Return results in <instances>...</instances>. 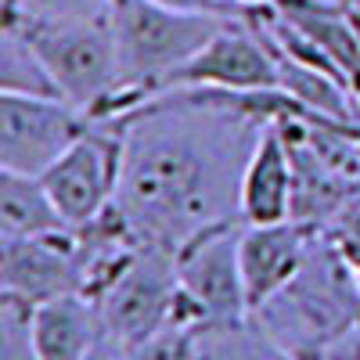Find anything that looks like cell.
Segmentation results:
<instances>
[{
    "label": "cell",
    "instance_id": "6da1fadb",
    "mask_svg": "<svg viewBox=\"0 0 360 360\" xmlns=\"http://www.w3.org/2000/svg\"><path fill=\"white\" fill-rule=\"evenodd\" d=\"M299 108L285 90H169L127 112L115 205L141 245L176 252L242 220V173L259 134Z\"/></svg>",
    "mask_w": 360,
    "mask_h": 360
},
{
    "label": "cell",
    "instance_id": "7a4b0ae2",
    "mask_svg": "<svg viewBox=\"0 0 360 360\" xmlns=\"http://www.w3.org/2000/svg\"><path fill=\"white\" fill-rule=\"evenodd\" d=\"M252 317L299 360H321L360 328V270L317 231L303 270Z\"/></svg>",
    "mask_w": 360,
    "mask_h": 360
},
{
    "label": "cell",
    "instance_id": "3957f363",
    "mask_svg": "<svg viewBox=\"0 0 360 360\" xmlns=\"http://www.w3.org/2000/svg\"><path fill=\"white\" fill-rule=\"evenodd\" d=\"M108 22L119 54V94L98 119H123L134 112L148 90L198 54L231 18L173 11L152 0H112Z\"/></svg>",
    "mask_w": 360,
    "mask_h": 360
},
{
    "label": "cell",
    "instance_id": "277c9868",
    "mask_svg": "<svg viewBox=\"0 0 360 360\" xmlns=\"http://www.w3.org/2000/svg\"><path fill=\"white\" fill-rule=\"evenodd\" d=\"M4 25L22 29L37 47L58 94L90 119H98L119 94V54L108 18H11Z\"/></svg>",
    "mask_w": 360,
    "mask_h": 360
},
{
    "label": "cell",
    "instance_id": "5b68a950",
    "mask_svg": "<svg viewBox=\"0 0 360 360\" xmlns=\"http://www.w3.org/2000/svg\"><path fill=\"white\" fill-rule=\"evenodd\" d=\"M238 242H242V220L202 231L184 249H176L180 299L173 324H188L198 335H205L213 328L252 317Z\"/></svg>",
    "mask_w": 360,
    "mask_h": 360
},
{
    "label": "cell",
    "instance_id": "8992f818",
    "mask_svg": "<svg viewBox=\"0 0 360 360\" xmlns=\"http://www.w3.org/2000/svg\"><path fill=\"white\" fill-rule=\"evenodd\" d=\"M123 159H127V127L123 119H94L69 152L51 162L40 180L65 217L69 227H83L119 195V180H123Z\"/></svg>",
    "mask_w": 360,
    "mask_h": 360
},
{
    "label": "cell",
    "instance_id": "52a82bcc",
    "mask_svg": "<svg viewBox=\"0 0 360 360\" xmlns=\"http://www.w3.org/2000/svg\"><path fill=\"white\" fill-rule=\"evenodd\" d=\"M169 90H281L278 54L249 15H238L198 54L159 79L137 105Z\"/></svg>",
    "mask_w": 360,
    "mask_h": 360
},
{
    "label": "cell",
    "instance_id": "ba28073f",
    "mask_svg": "<svg viewBox=\"0 0 360 360\" xmlns=\"http://www.w3.org/2000/svg\"><path fill=\"white\" fill-rule=\"evenodd\" d=\"M180 278H176V252L159 245H141L137 256L123 266L105 295L98 299L105 335L123 342L127 349L152 339L176 317Z\"/></svg>",
    "mask_w": 360,
    "mask_h": 360
},
{
    "label": "cell",
    "instance_id": "9c48e42d",
    "mask_svg": "<svg viewBox=\"0 0 360 360\" xmlns=\"http://www.w3.org/2000/svg\"><path fill=\"white\" fill-rule=\"evenodd\" d=\"M94 127V119L62 98L0 94V169L40 176Z\"/></svg>",
    "mask_w": 360,
    "mask_h": 360
},
{
    "label": "cell",
    "instance_id": "30bf717a",
    "mask_svg": "<svg viewBox=\"0 0 360 360\" xmlns=\"http://www.w3.org/2000/svg\"><path fill=\"white\" fill-rule=\"evenodd\" d=\"M79 288L83 266L72 231L47 238H0V295L40 307Z\"/></svg>",
    "mask_w": 360,
    "mask_h": 360
},
{
    "label": "cell",
    "instance_id": "8fae6325",
    "mask_svg": "<svg viewBox=\"0 0 360 360\" xmlns=\"http://www.w3.org/2000/svg\"><path fill=\"white\" fill-rule=\"evenodd\" d=\"M317 227H307L299 220H281V224H242V278H245V295L252 314L270 303L299 270H303L310 249H314Z\"/></svg>",
    "mask_w": 360,
    "mask_h": 360
},
{
    "label": "cell",
    "instance_id": "7c38bea8",
    "mask_svg": "<svg viewBox=\"0 0 360 360\" xmlns=\"http://www.w3.org/2000/svg\"><path fill=\"white\" fill-rule=\"evenodd\" d=\"M292 198H295V169L292 152L278 123H270L242 173V195H238V217L242 224H281L292 220Z\"/></svg>",
    "mask_w": 360,
    "mask_h": 360
},
{
    "label": "cell",
    "instance_id": "4fadbf2b",
    "mask_svg": "<svg viewBox=\"0 0 360 360\" xmlns=\"http://www.w3.org/2000/svg\"><path fill=\"white\" fill-rule=\"evenodd\" d=\"M33 346L40 360H86L105 339L101 310L83 292H69L33 307Z\"/></svg>",
    "mask_w": 360,
    "mask_h": 360
},
{
    "label": "cell",
    "instance_id": "5bb4252c",
    "mask_svg": "<svg viewBox=\"0 0 360 360\" xmlns=\"http://www.w3.org/2000/svg\"><path fill=\"white\" fill-rule=\"evenodd\" d=\"M72 231L40 176L0 169V238H47Z\"/></svg>",
    "mask_w": 360,
    "mask_h": 360
},
{
    "label": "cell",
    "instance_id": "9a60e30c",
    "mask_svg": "<svg viewBox=\"0 0 360 360\" xmlns=\"http://www.w3.org/2000/svg\"><path fill=\"white\" fill-rule=\"evenodd\" d=\"M0 94H29V98H62L40 62L37 47L22 37V29L0 25ZM65 101V98H62Z\"/></svg>",
    "mask_w": 360,
    "mask_h": 360
},
{
    "label": "cell",
    "instance_id": "2e32d148",
    "mask_svg": "<svg viewBox=\"0 0 360 360\" xmlns=\"http://www.w3.org/2000/svg\"><path fill=\"white\" fill-rule=\"evenodd\" d=\"M205 360H299L292 349H285L256 317H245L227 328L198 335Z\"/></svg>",
    "mask_w": 360,
    "mask_h": 360
},
{
    "label": "cell",
    "instance_id": "e0dca14e",
    "mask_svg": "<svg viewBox=\"0 0 360 360\" xmlns=\"http://www.w3.org/2000/svg\"><path fill=\"white\" fill-rule=\"evenodd\" d=\"M29 321H33V307L0 295V360H40Z\"/></svg>",
    "mask_w": 360,
    "mask_h": 360
},
{
    "label": "cell",
    "instance_id": "ac0fdd59",
    "mask_svg": "<svg viewBox=\"0 0 360 360\" xmlns=\"http://www.w3.org/2000/svg\"><path fill=\"white\" fill-rule=\"evenodd\" d=\"M112 0H4L11 18H108Z\"/></svg>",
    "mask_w": 360,
    "mask_h": 360
},
{
    "label": "cell",
    "instance_id": "d6986e66",
    "mask_svg": "<svg viewBox=\"0 0 360 360\" xmlns=\"http://www.w3.org/2000/svg\"><path fill=\"white\" fill-rule=\"evenodd\" d=\"M198 332L188 324H166L162 332L127 349V360H195L198 356Z\"/></svg>",
    "mask_w": 360,
    "mask_h": 360
},
{
    "label": "cell",
    "instance_id": "ffe728a7",
    "mask_svg": "<svg viewBox=\"0 0 360 360\" xmlns=\"http://www.w3.org/2000/svg\"><path fill=\"white\" fill-rule=\"evenodd\" d=\"M321 234L360 270V188L335 209V217L321 227Z\"/></svg>",
    "mask_w": 360,
    "mask_h": 360
},
{
    "label": "cell",
    "instance_id": "44dd1931",
    "mask_svg": "<svg viewBox=\"0 0 360 360\" xmlns=\"http://www.w3.org/2000/svg\"><path fill=\"white\" fill-rule=\"evenodd\" d=\"M152 4H162V8H173V11H198V15H227V18H238V11L224 0H152Z\"/></svg>",
    "mask_w": 360,
    "mask_h": 360
},
{
    "label": "cell",
    "instance_id": "7402d4cb",
    "mask_svg": "<svg viewBox=\"0 0 360 360\" xmlns=\"http://www.w3.org/2000/svg\"><path fill=\"white\" fill-rule=\"evenodd\" d=\"M321 360H360V328H353L349 335H342L335 346H328Z\"/></svg>",
    "mask_w": 360,
    "mask_h": 360
},
{
    "label": "cell",
    "instance_id": "603a6c76",
    "mask_svg": "<svg viewBox=\"0 0 360 360\" xmlns=\"http://www.w3.org/2000/svg\"><path fill=\"white\" fill-rule=\"evenodd\" d=\"M86 360H127V346L105 335L94 349H90V356H86Z\"/></svg>",
    "mask_w": 360,
    "mask_h": 360
},
{
    "label": "cell",
    "instance_id": "cb8c5ba5",
    "mask_svg": "<svg viewBox=\"0 0 360 360\" xmlns=\"http://www.w3.org/2000/svg\"><path fill=\"white\" fill-rule=\"evenodd\" d=\"M224 4H231L238 15H249L256 8H266V4H274V0H224Z\"/></svg>",
    "mask_w": 360,
    "mask_h": 360
},
{
    "label": "cell",
    "instance_id": "d4e9b609",
    "mask_svg": "<svg viewBox=\"0 0 360 360\" xmlns=\"http://www.w3.org/2000/svg\"><path fill=\"white\" fill-rule=\"evenodd\" d=\"M195 360H205V356H202V349H198V356H195Z\"/></svg>",
    "mask_w": 360,
    "mask_h": 360
}]
</instances>
